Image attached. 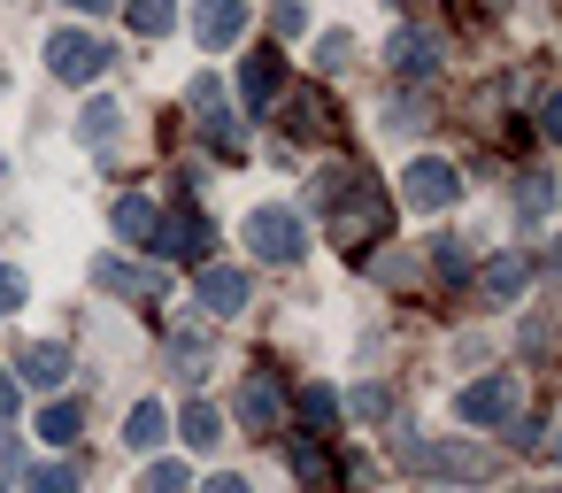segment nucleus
Wrapping results in <instances>:
<instances>
[{
	"mask_svg": "<svg viewBox=\"0 0 562 493\" xmlns=\"http://www.w3.org/2000/svg\"><path fill=\"white\" fill-rule=\"evenodd\" d=\"M408 462H424L431 478H454V485H493V478H501V455H493V447H470V439L408 447Z\"/></svg>",
	"mask_w": 562,
	"mask_h": 493,
	"instance_id": "f257e3e1",
	"label": "nucleus"
},
{
	"mask_svg": "<svg viewBox=\"0 0 562 493\" xmlns=\"http://www.w3.org/2000/svg\"><path fill=\"white\" fill-rule=\"evenodd\" d=\"M47 70H55L63 86H93V78L109 70V47H101L93 32H55V40H47Z\"/></svg>",
	"mask_w": 562,
	"mask_h": 493,
	"instance_id": "f03ea898",
	"label": "nucleus"
},
{
	"mask_svg": "<svg viewBox=\"0 0 562 493\" xmlns=\"http://www.w3.org/2000/svg\"><path fill=\"white\" fill-rule=\"evenodd\" d=\"M247 247L262 262H293L301 255V216L293 209H247Z\"/></svg>",
	"mask_w": 562,
	"mask_h": 493,
	"instance_id": "7ed1b4c3",
	"label": "nucleus"
},
{
	"mask_svg": "<svg viewBox=\"0 0 562 493\" xmlns=\"http://www.w3.org/2000/svg\"><path fill=\"white\" fill-rule=\"evenodd\" d=\"M454 408L470 416V424H516V378H477V385H462L454 393Z\"/></svg>",
	"mask_w": 562,
	"mask_h": 493,
	"instance_id": "20e7f679",
	"label": "nucleus"
},
{
	"mask_svg": "<svg viewBox=\"0 0 562 493\" xmlns=\"http://www.w3.org/2000/svg\"><path fill=\"white\" fill-rule=\"evenodd\" d=\"M239 32H247V0H193V47L224 55Z\"/></svg>",
	"mask_w": 562,
	"mask_h": 493,
	"instance_id": "39448f33",
	"label": "nucleus"
},
{
	"mask_svg": "<svg viewBox=\"0 0 562 493\" xmlns=\"http://www.w3.org/2000/svg\"><path fill=\"white\" fill-rule=\"evenodd\" d=\"M278 86H285V55H278V47H255V55L239 63V101H247V116H262V109L278 101Z\"/></svg>",
	"mask_w": 562,
	"mask_h": 493,
	"instance_id": "423d86ee",
	"label": "nucleus"
},
{
	"mask_svg": "<svg viewBox=\"0 0 562 493\" xmlns=\"http://www.w3.org/2000/svg\"><path fill=\"white\" fill-rule=\"evenodd\" d=\"M401 193H408V209H447L462 193V178H454V163H431L424 155V163H408V186Z\"/></svg>",
	"mask_w": 562,
	"mask_h": 493,
	"instance_id": "0eeeda50",
	"label": "nucleus"
},
{
	"mask_svg": "<svg viewBox=\"0 0 562 493\" xmlns=\"http://www.w3.org/2000/svg\"><path fill=\"white\" fill-rule=\"evenodd\" d=\"M147 247H162L170 262H201V255H209V224L186 216V209H178V216H155V239H147Z\"/></svg>",
	"mask_w": 562,
	"mask_h": 493,
	"instance_id": "6e6552de",
	"label": "nucleus"
},
{
	"mask_svg": "<svg viewBox=\"0 0 562 493\" xmlns=\"http://www.w3.org/2000/svg\"><path fill=\"white\" fill-rule=\"evenodd\" d=\"M193 109H201V132L216 155H239V132H232V109H224V86L216 78H193Z\"/></svg>",
	"mask_w": 562,
	"mask_h": 493,
	"instance_id": "1a4fd4ad",
	"label": "nucleus"
},
{
	"mask_svg": "<svg viewBox=\"0 0 562 493\" xmlns=\"http://www.w3.org/2000/svg\"><path fill=\"white\" fill-rule=\"evenodd\" d=\"M293 478L316 485V493H347V478H339V462H331L324 439H301V447H293Z\"/></svg>",
	"mask_w": 562,
	"mask_h": 493,
	"instance_id": "9d476101",
	"label": "nucleus"
},
{
	"mask_svg": "<svg viewBox=\"0 0 562 493\" xmlns=\"http://www.w3.org/2000/svg\"><path fill=\"white\" fill-rule=\"evenodd\" d=\"M193 301H201L209 316H239V301H247V278H239V270H201Z\"/></svg>",
	"mask_w": 562,
	"mask_h": 493,
	"instance_id": "9b49d317",
	"label": "nucleus"
},
{
	"mask_svg": "<svg viewBox=\"0 0 562 493\" xmlns=\"http://www.w3.org/2000/svg\"><path fill=\"white\" fill-rule=\"evenodd\" d=\"M93 278H101L109 293H139V301H155V293H162V270H147V262H101Z\"/></svg>",
	"mask_w": 562,
	"mask_h": 493,
	"instance_id": "f8f14e48",
	"label": "nucleus"
},
{
	"mask_svg": "<svg viewBox=\"0 0 562 493\" xmlns=\"http://www.w3.org/2000/svg\"><path fill=\"white\" fill-rule=\"evenodd\" d=\"M239 416H247V432H278V416H285L278 385H270V378H247V393H239Z\"/></svg>",
	"mask_w": 562,
	"mask_h": 493,
	"instance_id": "ddd939ff",
	"label": "nucleus"
},
{
	"mask_svg": "<svg viewBox=\"0 0 562 493\" xmlns=\"http://www.w3.org/2000/svg\"><path fill=\"white\" fill-rule=\"evenodd\" d=\"M385 63H393L401 78H424V70L439 63V47H431L424 32H393V47H385Z\"/></svg>",
	"mask_w": 562,
	"mask_h": 493,
	"instance_id": "4468645a",
	"label": "nucleus"
},
{
	"mask_svg": "<svg viewBox=\"0 0 562 493\" xmlns=\"http://www.w3.org/2000/svg\"><path fill=\"white\" fill-rule=\"evenodd\" d=\"M162 401H132V416H124V447L132 455H147V447H162Z\"/></svg>",
	"mask_w": 562,
	"mask_h": 493,
	"instance_id": "2eb2a0df",
	"label": "nucleus"
},
{
	"mask_svg": "<svg viewBox=\"0 0 562 493\" xmlns=\"http://www.w3.org/2000/svg\"><path fill=\"white\" fill-rule=\"evenodd\" d=\"M178 439H186L193 455H216V439H224V416H216L209 401H193V408L178 416Z\"/></svg>",
	"mask_w": 562,
	"mask_h": 493,
	"instance_id": "dca6fc26",
	"label": "nucleus"
},
{
	"mask_svg": "<svg viewBox=\"0 0 562 493\" xmlns=\"http://www.w3.org/2000/svg\"><path fill=\"white\" fill-rule=\"evenodd\" d=\"M116 232H124L132 247H147V239H155V201H147V193H124V201H116Z\"/></svg>",
	"mask_w": 562,
	"mask_h": 493,
	"instance_id": "f3484780",
	"label": "nucleus"
},
{
	"mask_svg": "<svg viewBox=\"0 0 562 493\" xmlns=\"http://www.w3.org/2000/svg\"><path fill=\"white\" fill-rule=\"evenodd\" d=\"M24 378H32V385H63V378H70V355H63L55 339H40V347H24Z\"/></svg>",
	"mask_w": 562,
	"mask_h": 493,
	"instance_id": "a211bd4d",
	"label": "nucleus"
},
{
	"mask_svg": "<svg viewBox=\"0 0 562 493\" xmlns=\"http://www.w3.org/2000/svg\"><path fill=\"white\" fill-rule=\"evenodd\" d=\"M124 16H132V32H139V40H162V32L178 24L170 0H124Z\"/></svg>",
	"mask_w": 562,
	"mask_h": 493,
	"instance_id": "6ab92c4d",
	"label": "nucleus"
},
{
	"mask_svg": "<svg viewBox=\"0 0 562 493\" xmlns=\"http://www.w3.org/2000/svg\"><path fill=\"white\" fill-rule=\"evenodd\" d=\"M78 432H86V408H78V401H55V408L40 416V439H55V447H70Z\"/></svg>",
	"mask_w": 562,
	"mask_h": 493,
	"instance_id": "aec40b11",
	"label": "nucleus"
},
{
	"mask_svg": "<svg viewBox=\"0 0 562 493\" xmlns=\"http://www.w3.org/2000/svg\"><path fill=\"white\" fill-rule=\"evenodd\" d=\"M524 278H531V270H524L516 255H501V262L485 270V293H493V301H516V293H524Z\"/></svg>",
	"mask_w": 562,
	"mask_h": 493,
	"instance_id": "412c9836",
	"label": "nucleus"
},
{
	"mask_svg": "<svg viewBox=\"0 0 562 493\" xmlns=\"http://www.w3.org/2000/svg\"><path fill=\"white\" fill-rule=\"evenodd\" d=\"M24 493H78V470L70 462H40V470H24Z\"/></svg>",
	"mask_w": 562,
	"mask_h": 493,
	"instance_id": "4be33fe9",
	"label": "nucleus"
},
{
	"mask_svg": "<svg viewBox=\"0 0 562 493\" xmlns=\"http://www.w3.org/2000/svg\"><path fill=\"white\" fill-rule=\"evenodd\" d=\"M78 132H86V147H93V155H101V147H109V139H116V101H93V109H86V124H78Z\"/></svg>",
	"mask_w": 562,
	"mask_h": 493,
	"instance_id": "5701e85b",
	"label": "nucleus"
},
{
	"mask_svg": "<svg viewBox=\"0 0 562 493\" xmlns=\"http://www.w3.org/2000/svg\"><path fill=\"white\" fill-rule=\"evenodd\" d=\"M139 493H193V470H186V462H155V470L139 478Z\"/></svg>",
	"mask_w": 562,
	"mask_h": 493,
	"instance_id": "b1692460",
	"label": "nucleus"
},
{
	"mask_svg": "<svg viewBox=\"0 0 562 493\" xmlns=\"http://www.w3.org/2000/svg\"><path fill=\"white\" fill-rule=\"evenodd\" d=\"M547 201H554V193H547V178H539V170H524V178H516V209L539 224V216H547Z\"/></svg>",
	"mask_w": 562,
	"mask_h": 493,
	"instance_id": "393cba45",
	"label": "nucleus"
},
{
	"mask_svg": "<svg viewBox=\"0 0 562 493\" xmlns=\"http://www.w3.org/2000/svg\"><path fill=\"white\" fill-rule=\"evenodd\" d=\"M301 416L308 424H339V393L331 385H301Z\"/></svg>",
	"mask_w": 562,
	"mask_h": 493,
	"instance_id": "a878e982",
	"label": "nucleus"
},
{
	"mask_svg": "<svg viewBox=\"0 0 562 493\" xmlns=\"http://www.w3.org/2000/svg\"><path fill=\"white\" fill-rule=\"evenodd\" d=\"M355 416H362V424H385V416H393V393H385V385H355Z\"/></svg>",
	"mask_w": 562,
	"mask_h": 493,
	"instance_id": "bb28decb",
	"label": "nucleus"
},
{
	"mask_svg": "<svg viewBox=\"0 0 562 493\" xmlns=\"http://www.w3.org/2000/svg\"><path fill=\"white\" fill-rule=\"evenodd\" d=\"M431 270H439V278H447V285H454V278H462V270H470V255H462V247H454V239H431Z\"/></svg>",
	"mask_w": 562,
	"mask_h": 493,
	"instance_id": "cd10ccee",
	"label": "nucleus"
},
{
	"mask_svg": "<svg viewBox=\"0 0 562 493\" xmlns=\"http://www.w3.org/2000/svg\"><path fill=\"white\" fill-rule=\"evenodd\" d=\"M347 55H355V40H347V32H324V40H316V70H339Z\"/></svg>",
	"mask_w": 562,
	"mask_h": 493,
	"instance_id": "c85d7f7f",
	"label": "nucleus"
},
{
	"mask_svg": "<svg viewBox=\"0 0 562 493\" xmlns=\"http://www.w3.org/2000/svg\"><path fill=\"white\" fill-rule=\"evenodd\" d=\"M24 293H32V285H24V270L0 262V316H16V309H24Z\"/></svg>",
	"mask_w": 562,
	"mask_h": 493,
	"instance_id": "c756f323",
	"label": "nucleus"
},
{
	"mask_svg": "<svg viewBox=\"0 0 562 493\" xmlns=\"http://www.w3.org/2000/svg\"><path fill=\"white\" fill-rule=\"evenodd\" d=\"M378 278H385V285H408V278H416V255H378Z\"/></svg>",
	"mask_w": 562,
	"mask_h": 493,
	"instance_id": "7c9ffc66",
	"label": "nucleus"
},
{
	"mask_svg": "<svg viewBox=\"0 0 562 493\" xmlns=\"http://www.w3.org/2000/svg\"><path fill=\"white\" fill-rule=\"evenodd\" d=\"M270 24L293 40V32H308V9H301V0H278V16H270Z\"/></svg>",
	"mask_w": 562,
	"mask_h": 493,
	"instance_id": "2f4dec72",
	"label": "nucleus"
},
{
	"mask_svg": "<svg viewBox=\"0 0 562 493\" xmlns=\"http://www.w3.org/2000/svg\"><path fill=\"white\" fill-rule=\"evenodd\" d=\"M516 447H524V455H547V424H539V416H531V424H516Z\"/></svg>",
	"mask_w": 562,
	"mask_h": 493,
	"instance_id": "473e14b6",
	"label": "nucleus"
},
{
	"mask_svg": "<svg viewBox=\"0 0 562 493\" xmlns=\"http://www.w3.org/2000/svg\"><path fill=\"white\" fill-rule=\"evenodd\" d=\"M16 424V378H0V432Z\"/></svg>",
	"mask_w": 562,
	"mask_h": 493,
	"instance_id": "72a5a7b5",
	"label": "nucleus"
},
{
	"mask_svg": "<svg viewBox=\"0 0 562 493\" xmlns=\"http://www.w3.org/2000/svg\"><path fill=\"white\" fill-rule=\"evenodd\" d=\"M193 493H247V478H232V470H216L209 485H193Z\"/></svg>",
	"mask_w": 562,
	"mask_h": 493,
	"instance_id": "f704fd0d",
	"label": "nucleus"
},
{
	"mask_svg": "<svg viewBox=\"0 0 562 493\" xmlns=\"http://www.w3.org/2000/svg\"><path fill=\"white\" fill-rule=\"evenodd\" d=\"M70 9H78V16H101V9H116V0H70Z\"/></svg>",
	"mask_w": 562,
	"mask_h": 493,
	"instance_id": "c9c22d12",
	"label": "nucleus"
}]
</instances>
